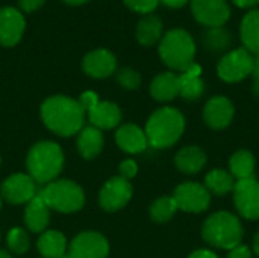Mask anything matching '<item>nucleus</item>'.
<instances>
[{
    "mask_svg": "<svg viewBox=\"0 0 259 258\" xmlns=\"http://www.w3.org/2000/svg\"><path fill=\"white\" fill-rule=\"evenodd\" d=\"M26 27V21L23 14L11 6L0 9V44L6 47H12L18 44L23 36Z\"/></svg>",
    "mask_w": 259,
    "mask_h": 258,
    "instance_id": "obj_15",
    "label": "nucleus"
},
{
    "mask_svg": "<svg viewBox=\"0 0 259 258\" xmlns=\"http://www.w3.org/2000/svg\"><path fill=\"white\" fill-rule=\"evenodd\" d=\"M234 205L238 214L247 220L259 219V182L255 178L235 182L232 190Z\"/></svg>",
    "mask_w": 259,
    "mask_h": 258,
    "instance_id": "obj_10",
    "label": "nucleus"
},
{
    "mask_svg": "<svg viewBox=\"0 0 259 258\" xmlns=\"http://www.w3.org/2000/svg\"><path fill=\"white\" fill-rule=\"evenodd\" d=\"M162 5H165L167 8H171V9H181L184 8L190 0H159Z\"/></svg>",
    "mask_w": 259,
    "mask_h": 258,
    "instance_id": "obj_38",
    "label": "nucleus"
},
{
    "mask_svg": "<svg viewBox=\"0 0 259 258\" xmlns=\"http://www.w3.org/2000/svg\"><path fill=\"white\" fill-rule=\"evenodd\" d=\"M164 35V24L161 21L159 17L156 15H144L138 24H137V29H135V36L138 40V43L141 46H146V47H150L156 43L161 41Z\"/></svg>",
    "mask_w": 259,
    "mask_h": 258,
    "instance_id": "obj_22",
    "label": "nucleus"
},
{
    "mask_svg": "<svg viewBox=\"0 0 259 258\" xmlns=\"http://www.w3.org/2000/svg\"><path fill=\"white\" fill-rule=\"evenodd\" d=\"M0 258H12V257H11L6 251H2V249H0Z\"/></svg>",
    "mask_w": 259,
    "mask_h": 258,
    "instance_id": "obj_45",
    "label": "nucleus"
},
{
    "mask_svg": "<svg viewBox=\"0 0 259 258\" xmlns=\"http://www.w3.org/2000/svg\"><path fill=\"white\" fill-rule=\"evenodd\" d=\"M255 166L256 161L253 154L246 149H240L234 152L232 157L229 158V173L235 178V181L253 178Z\"/></svg>",
    "mask_w": 259,
    "mask_h": 258,
    "instance_id": "obj_25",
    "label": "nucleus"
},
{
    "mask_svg": "<svg viewBox=\"0 0 259 258\" xmlns=\"http://www.w3.org/2000/svg\"><path fill=\"white\" fill-rule=\"evenodd\" d=\"M235 182L237 181L229 173V170H225V169H212L205 176L203 186L211 193V196L212 195L214 196H225V195H228V193H231L234 190Z\"/></svg>",
    "mask_w": 259,
    "mask_h": 258,
    "instance_id": "obj_26",
    "label": "nucleus"
},
{
    "mask_svg": "<svg viewBox=\"0 0 259 258\" xmlns=\"http://www.w3.org/2000/svg\"><path fill=\"white\" fill-rule=\"evenodd\" d=\"M44 2L46 0H18V5L24 12H33L39 9L44 5Z\"/></svg>",
    "mask_w": 259,
    "mask_h": 258,
    "instance_id": "obj_37",
    "label": "nucleus"
},
{
    "mask_svg": "<svg viewBox=\"0 0 259 258\" xmlns=\"http://www.w3.org/2000/svg\"><path fill=\"white\" fill-rule=\"evenodd\" d=\"M0 207H2V204H0Z\"/></svg>",
    "mask_w": 259,
    "mask_h": 258,
    "instance_id": "obj_47",
    "label": "nucleus"
},
{
    "mask_svg": "<svg viewBox=\"0 0 259 258\" xmlns=\"http://www.w3.org/2000/svg\"><path fill=\"white\" fill-rule=\"evenodd\" d=\"M99 102H100V100H99L97 94L93 93V91H85V93H82V96H80V99H79V103H80V106L83 108V111L93 109Z\"/></svg>",
    "mask_w": 259,
    "mask_h": 258,
    "instance_id": "obj_35",
    "label": "nucleus"
},
{
    "mask_svg": "<svg viewBox=\"0 0 259 258\" xmlns=\"http://www.w3.org/2000/svg\"><path fill=\"white\" fill-rule=\"evenodd\" d=\"M120 176L121 178H124V179H132L135 175H137V172H138V164L134 161V160H126V161H123L121 164H120Z\"/></svg>",
    "mask_w": 259,
    "mask_h": 258,
    "instance_id": "obj_34",
    "label": "nucleus"
},
{
    "mask_svg": "<svg viewBox=\"0 0 259 258\" xmlns=\"http://www.w3.org/2000/svg\"><path fill=\"white\" fill-rule=\"evenodd\" d=\"M188 258H219L212 251L209 249H197L194 251Z\"/></svg>",
    "mask_w": 259,
    "mask_h": 258,
    "instance_id": "obj_40",
    "label": "nucleus"
},
{
    "mask_svg": "<svg viewBox=\"0 0 259 258\" xmlns=\"http://www.w3.org/2000/svg\"><path fill=\"white\" fill-rule=\"evenodd\" d=\"M228 258H253V252L249 246L246 245H238L237 248L231 249L229 254H228Z\"/></svg>",
    "mask_w": 259,
    "mask_h": 258,
    "instance_id": "obj_36",
    "label": "nucleus"
},
{
    "mask_svg": "<svg viewBox=\"0 0 259 258\" xmlns=\"http://www.w3.org/2000/svg\"><path fill=\"white\" fill-rule=\"evenodd\" d=\"M83 71L90 75L91 78L103 79L111 76L117 68V59L115 56L105 49H97L90 52L82 62Z\"/></svg>",
    "mask_w": 259,
    "mask_h": 258,
    "instance_id": "obj_16",
    "label": "nucleus"
},
{
    "mask_svg": "<svg viewBox=\"0 0 259 258\" xmlns=\"http://www.w3.org/2000/svg\"><path fill=\"white\" fill-rule=\"evenodd\" d=\"M252 76L255 81H259V55L253 56V65H252Z\"/></svg>",
    "mask_w": 259,
    "mask_h": 258,
    "instance_id": "obj_41",
    "label": "nucleus"
},
{
    "mask_svg": "<svg viewBox=\"0 0 259 258\" xmlns=\"http://www.w3.org/2000/svg\"><path fill=\"white\" fill-rule=\"evenodd\" d=\"M77 148L83 158L91 160L97 154H100L103 148V135L94 126H87L80 131L77 138Z\"/></svg>",
    "mask_w": 259,
    "mask_h": 258,
    "instance_id": "obj_27",
    "label": "nucleus"
},
{
    "mask_svg": "<svg viewBox=\"0 0 259 258\" xmlns=\"http://www.w3.org/2000/svg\"><path fill=\"white\" fill-rule=\"evenodd\" d=\"M252 246H253V252H255V255L259 257V230L256 231L255 237H253V243H252Z\"/></svg>",
    "mask_w": 259,
    "mask_h": 258,
    "instance_id": "obj_42",
    "label": "nucleus"
},
{
    "mask_svg": "<svg viewBox=\"0 0 259 258\" xmlns=\"http://www.w3.org/2000/svg\"><path fill=\"white\" fill-rule=\"evenodd\" d=\"M24 220L32 233H41L46 230L49 224V207L46 205V202L41 199L39 195H36L32 201H29L24 211Z\"/></svg>",
    "mask_w": 259,
    "mask_h": 258,
    "instance_id": "obj_24",
    "label": "nucleus"
},
{
    "mask_svg": "<svg viewBox=\"0 0 259 258\" xmlns=\"http://www.w3.org/2000/svg\"><path fill=\"white\" fill-rule=\"evenodd\" d=\"M234 5H237L238 8H243V9H252V8H256L259 6V0H232Z\"/></svg>",
    "mask_w": 259,
    "mask_h": 258,
    "instance_id": "obj_39",
    "label": "nucleus"
},
{
    "mask_svg": "<svg viewBox=\"0 0 259 258\" xmlns=\"http://www.w3.org/2000/svg\"><path fill=\"white\" fill-rule=\"evenodd\" d=\"M38 195L49 208L62 213H73L80 210L85 201L82 189L67 179L49 182Z\"/></svg>",
    "mask_w": 259,
    "mask_h": 258,
    "instance_id": "obj_6",
    "label": "nucleus"
},
{
    "mask_svg": "<svg viewBox=\"0 0 259 258\" xmlns=\"http://www.w3.org/2000/svg\"><path fill=\"white\" fill-rule=\"evenodd\" d=\"M178 211V205L173 196H162L150 205V217L156 224L168 222Z\"/></svg>",
    "mask_w": 259,
    "mask_h": 258,
    "instance_id": "obj_30",
    "label": "nucleus"
},
{
    "mask_svg": "<svg viewBox=\"0 0 259 258\" xmlns=\"http://www.w3.org/2000/svg\"><path fill=\"white\" fill-rule=\"evenodd\" d=\"M132 198V186L121 176L111 178L100 190V205L106 211L123 208Z\"/></svg>",
    "mask_w": 259,
    "mask_h": 258,
    "instance_id": "obj_13",
    "label": "nucleus"
},
{
    "mask_svg": "<svg viewBox=\"0 0 259 258\" xmlns=\"http://www.w3.org/2000/svg\"><path fill=\"white\" fill-rule=\"evenodd\" d=\"M191 14L205 27H222L231 18V6L226 0H190Z\"/></svg>",
    "mask_w": 259,
    "mask_h": 258,
    "instance_id": "obj_9",
    "label": "nucleus"
},
{
    "mask_svg": "<svg viewBox=\"0 0 259 258\" xmlns=\"http://www.w3.org/2000/svg\"><path fill=\"white\" fill-rule=\"evenodd\" d=\"M240 38L243 47L253 56L259 55V9H250L241 20Z\"/></svg>",
    "mask_w": 259,
    "mask_h": 258,
    "instance_id": "obj_21",
    "label": "nucleus"
},
{
    "mask_svg": "<svg viewBox=\"0 0 259 258\" xmlns=\"http://www.w3.org/2000/svg\"><path fill=\"white\" fill-rule=\"evenodd\" d=\"M173 199L178 205V210L185 213H203L211 205V193L200 182L187 181L176 187Z\"/></svg>",
    "mask_w": 259,
    "mask_h": 258,
    "instance_id": "obj_8",
    "label": "nucleus"
},
{
    "mask_svg": "<svg viewBox=\"0 0 259 258\" xmlns=\"http://www.w3.org/2000/svg\"><path fill=\"white\" fill-rule=\"evenodd\" d=\"M185 131L184 114L171 106H164L156 109L147 120L146 137L147 143L156 149L171 148L179 141Z\"/></svg>",
    "mask_w": 259,
    "mask_h": 258,
    "instance_id": "obj_2",
    "label": "nucleus"
},
{
    "mask_svg": "<svg viewBox=\"0 0 259 258\" xmlns=\"http://www.w3.org/2000/svg\"><path fill=\"white\" fill-rule=\"evenodd\" d=\"M59 258H71L70 257V255H68V252H65V254H64V255H61V257Z\"/></svg>",
    "mask_w": 259,
    "mask_h": 258,
    "instance_id": "obj_46",
    "label": "nucleus"
},
{
    "mask_svg": "<svg viewBox=\"0 0 259 258\" xmlns=\"http://www.w3.org/2000/svg\"><path fill=\"white\" fill-rule=\"evenodd\" d=\"M83 113L79 100L67 96L49 97L41 106V117L46 126L62 137L73 135L82 129Z\"/></svg>",
    "mask_w": 259,
    "mask_h": 258,
    "instance_id": "obj_1",
    "label": "nucleus"
},
{
    "mask_svg": "<svg viewBox=\"0 0 259 258\" xmlns=\"http://www.w3.org/2000/svg\"><path fill=\"white\" fill-rule=\"evenodd\" d=\"M200 75L202 67L196 62L184 70L179 75V96L190 102L200 99L205 93V82Z\"/></svg>",
    "mask_w": 259,
    "mask_h": 258,
    "instance_id": "obj_17",
    "label": "nucleus"
},
{
    "mask_svg": "<svg viewBox=\"0 0 259 258\" xmlns=\"http://www.w3.org/2000/svg\"><path fill=\"white\" fill-rule=\"evenodd\" d=\"M38 251L46 258H59L67 251V240L58 231H47L38 240Z\"/></svg>",
    "mask_w": 259,
    "mask_h": 258,
    "instance_id": "obj_28",
    "label": "nucleus"
},
{
    "mask_svg": "<svg viewBox=\"0 0 259 258\" xmlns=\"http://www.w3.org/2000/svg\"><path fill=\"white\" fill-rule=\"evenodd\" d=\"M159 56L168 68L182 73L194 64L196 41L185 29H170L159 41Z\"/></svg>",
    "mask_w": 259,
    "mask_h": 258,
    "instance_id": "obj_4",
    "label": "nucleus"
},
{
    "mask_svg": "<svg viewBox=\"0 0 259 258\" xmlns=\"http://www.w3.org/2000/svg\"><path fill=\"white\" fill-rule=\"evenodd\" d=\"M202 41H203V47L206 50L214 52V53H220V52H225L231 47L232 35L228 29H225V26L209 27L205 30Z\"/></svg>",
    "mask_w": 259,
    "mask_h": 258,
    "instance_id": "obj_29",
    "label": "nucleus"
},
{
    "mask_svg": "<svg viewBox=\"0 0 259 258\" xmlns=\"http://www.w3.org/2000/svg\"><path fill=\"white\" fill-rule=\"evenodd\" d=\"M65 3H68V5H73V6H77V5H83V3H87L88 0H64Z\"/></svg>",
    "mask_w": 259,
    "mask_h": 258,
    "instance_id": "obj_44",
    "label": "nucleus"
},
{
    "mask_svg": "<svg viewBox=\"0 0 259 258\" xmlns=\"http://www.w3.org/2000/svg\"><path fill=\"white\" fill-rule=\"evenodd\" d=\"M2 196L11 204H24L36 196L35 181L24 173L9 176L2 184Z\"/></svg>",
    "mask_w": 259,
    "mask_h": 258,
    "instance_id": "obj_14",
    "label": "nucleus"
},
{
    "mask_svg": "<svg viewBox=\"0 0 259 258\" xmlns=\"http://www.w3.org/2000/svg\"><path fill=\"white\" fill-rule=\"evenodd\" d=\"M8 246L15 254H23L29 248V237L21 228H14L8 234Z\"/></svg>",
    "mask_w": 259,
    "mask_h": 258,
    "instance_id": "obj_31",
    "label": "nucleus"
},
{
    "mask_svg": "<svg viewBox=\"0 0 259 258\" xmlns=\"http://www.w3.org/2000/svg\"><path fill=\"white\" fill-rule=\"evenodd\" d=\"M235 116V106L226 96H214L203 106V120L214 131L226 129Z\"/></svg>",
    "mask_w": 259,
    "mask_h": 258,
    "instance_id": "obj_11",
    "label": "nucleus"
},
{
    "mask_svg": "<svg viewBox=\"0 0 259 258\" xmlns=\"http://www.w3.org/2000/svg\"><path fill=\"white\" fill-rule=\"evenodd\" d=\"M88 116L90 122L97 129L115 128L121 120V111L112 102H99L93 109L88 111Z\"/></svg>",
    "mask_w": 259,
    "mask_h": 258,
    "instance_id": "obj_23",
    "label": "nucleus"
},
{
    "mask_svg": "<svg viewBox=\"0 0 259 258\" xmlns=\"http://www.w3.org/2000/svg\"><path fill=\"white\" fill-rule=\"evenodd\" d=\"M123 2L131 11L144 14V15L152 14L159 5V0H123Z\"/></svg>",
    "mask_w": 259,
    "mask_h": 258,
    "instance_id": "obj_33",
    "label": "nucleus"
},
{
    "mask_svg": "<svg viewBox=\"0 0 259 258\" xmlns=\"http://www.w3.org/2000/svg\"><path fill=\"white\" fill-rule=\"evenodd\" d=\"M203 240L219 249L231 251L241 245L244 228L241 220L229 211L212 213L202 225Z\"/></svg>",
    "mask_w": 259,
    "mask_h": 258,
    "instance_id": "obj_3",
    "label": "nucleus"
},
{
    "mask_svg": "<svg viewBox=\"0 0 259 258\" xmlns=\"http://www.w3.org/2000/svg\"><path fill=\"white\" fill-rule=\"evenodd\" d=\"M115 141L118 148H121L127 154H140L146 151V148L149 146L146 132L132 123L123 125L121 128H118L115 134Z\"/></svg>",
    "mask_w": 259,
    "mask_h": 258,
    "instance_id": "obj_18",
    "label": "nucleus"
},
{
    "mask_svg": "<svg viewBox=\"0 0 259 258\" xmlns=\"http://www.w3.org/2000/svg\"><path fill=\"white\" fill-rule=\"evenodd\" d=\"M252 93L253 96L259 100V81H253V85H252Z\"/></svg>",
    "mask_w": 259,
    "mask_h": 258,
    "instance_id": "obj_43",
    "label": "nucleus"
},
{
    "mask_svg": "<svg viewBox=\"0 0 259 258\" xmlns=\"http://www.w3.org/2000/svg\"><path fill=\"white\" fill-rule=\"evenodd\" d=\"M109 252L108 240L99 233H82L68 246L71 258H106Z\"/></svg>",
    "mask_w": 259,
    "mask_h": 258,
    "instance_id": "obj_12",
    "label": "nucleus"
},
{
    "mask_svg": "<svg viewBox=\"0 0 259 258\" xmlns=\"http://www.w3.org/2000/svg\"><path fill=\"white\" fill-rule=\"evenodd\" d=\"M64 166V155L61 148L52 141L36 143L27 155L29 176L39 184L55 179Z\"/></svg>",
    "mask_w": 259,
    "mask_h": 258,
    "instance_id": "obj_5",
    "label": "nucleus"
},
{
    "mask_svg": "<svg viewBox=\"0 0 259 258\" xmlns=\"http://www.w3.org/2000/svg\"><path fill=\"white\" fill-rule=\"evenodd\" d=\"M117 81L126 90H137L141 85V75L131 67H124V68L118 70Z\"/></svg>",
    "mask_w": 259,
    "mask_h": 258,
    "instance_id": "obj_32",
    "label": "nucleus"
},
{
    "mask_svg": "<svg viewBox=\"0 0 259 258\" xmlns=\"http://www.w3.org/2000/svg\"><path fill=\"white\" fill-rule=\"evenodd\" d=\"M206 164V154L199 146H185L175 157V166L185 175L199 173Z\"/></svg>",
    "mask_w": 259,
    "mask_h": 258,
    "instance_id": "obj_20",
    "label": "nucleus"
},
{
    "mask_svg": "<svg viewBox=\"0 0 259 258\" xmlns=\"http://www.w3.org/2000/svg\"><path fill=\"white\" fill-rule=\"evenodd\" d=\"M150 94L158 102H170L179 96V75L164 71L153 78L150 84Z\"/></svg>",
    "mask_w": 259,
    "mask_h": 258,
    "instance_id": "obj_19",
    "label": "nucleus"
},
{
    "mask_svg": "<svg viewBox=\"0 0 259 258\" xmlns=\"http://www.w3.org/2000/svg\"><path fill=\"white\" fill-rule=\"evenodd\" d=\"M253 55L244 47L225 53L217 64V75L223 82L237 84L252 75Z\"/></svg>",
    "mask_w": 259,
    "mask_h": 258,
    "instance_id": "obj_7",
    "label": "nucleus"
}]
</instances>
